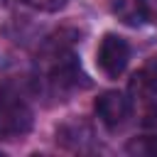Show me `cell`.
<instances>
[{"label": "cell", "mask_w": 157, "mask_h": 157, "mask_svg": "<svg viewBox=\"0 0 157 157\" xmlns=\"http://www.w3.org/2000/svg\"><path fill=\"white\" fill-rule=\"evenodd\" d=\"M125 150L130 155H140V157H157V135H142L135 137L125 145Z\"/></svg>", "instance_id": "cell-6"}, {"label": "cell", "mask_w": 157, "mask_h": 157, "mask_svg": "<svg viewBox=\"0 0 157 157\" xmlns=\"http://www.w3.org/2000/svg\"><path fill=\"white\" fill-rule=\"evenodd\" d=\"M22 2L39 10V12H56V10H61L66 5V0H22Z\"/></svg>", "instance_id": "cell-7"}, {"label": "cell", "mask_w": 157, "mask_h": 157, "mask_svg": "<svg viewBox=\"0 0 157 157\" xmlns=\"http://www.w3.org/2000/svg\"><path fill=\"white\" fill-rule=\"evenodd\" d=\"M130 91H132V96H137L142 101H150V98L157 96V59L145 64L130 78Z\"/></svg>", "instance_id": "cell-4"}, {"label": "cell", "mask_w": 157, "mask_h": 157, "mask_svg": "<svg viewBox=\"0 0 157 157\" xmlns=\"http://www.w3.org/2000/svg\"><path fill=\"white\" fill-rule=\"evenodd\" d=\"M93 137V130L88 123L83 120H71V123H64L59 130H56V140L66 147H74V150H83L86 142Z\"/></svg>", "instance_id": "cell-5"}, {"label": "cell", "mask_w": 157, "mask_h": 157, "mask_svg": "<svg viewBox=\"0 0 157 157\" xmlns=\"http://www.w3.org/2000/svg\"><path fill=\"white\" fill-rule=\"evenodd\" d=\"M140 15L142 22H157V0H140Z\"/></svg>", "instance_id": "cell-8"}, {"label": "cell", "mask_w": 157, "mask_h": 157, "mask_svg": "<svg viewBox=\"0 0 157 157\" xmlns=\"http://www.w3.org/2000/svg\"><path fill=\"white\" fill-rule=\"evenodd\" d=\"M132 113V101L123 91H105L96 98V115L108 128H120Z\"/></svg>", "instance_id": "cell-3"}, {"label": "cell", "mask_w": 157, "mask_h": 157, "mask_svg": "<svg viewBox=\"0 0 157 157\" xmlns=\"http://www.w3.org/2000/svg\"><path fill=\"white\" fill-rule=\"evenodd\" d=\"M98 66L108 78H118L130 61V44L118 34H105L98 44Z\"/></svg>", "instance_id": "cell-2"}, {"label": "cell", "mask_w": 157, "mask_h": 157, "mask_svg": "<svg viewBox=\"0 0 157 157\" xmlns=\"http://www.w3.org/2000/svg\"><path fill=\"white\" fill-rule=\"evenodd\" d=\"M32 108L20 96H0V140H17L32 130Z\"/></svg>", "instance_id": "cell-1"}]
</instances>
